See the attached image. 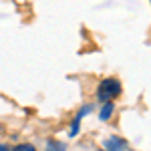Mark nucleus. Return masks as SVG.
Listing matches in <instances>:
<instances>
[{
  "mask_svg": "<svg viewBox=\"0 0 151 151\" xmlns=\"http://www.w3.org/2000/svg\"><path fill=\"white\" fill-rule=\"evenodd\" d=\"M119 95H121V83L117 81V79H105V81H101L99 87H97V97H99V101H103V103L113 101Z\"/></svg>",
  "mask_w": 151,
  "mask_h": 151,
  "instance_id": "1",
  "label": "nucleus"
},
{
  "mask_svg": "<svg viewBox=\"0 0 151 151\" xmlns=\"http://www.w3.org/2000/svg\"><path fill=\"white\" fill-rule=\"evenodd\" d=\"M103 149L105 151H125L127 149V143L119 137H107L103 141Z\"/></svg>",
  "mask_w": 151,
  "mask_h": 151,
  "instance_id": "2",
  "label": "nucleus"
},
{
  "mask_svg": "<svg viewBox=\"0 0 151 151\" xmlns=\"http://www.w3.org/2000/svg\"><path fill=\"white\" fill-rule=\"evenodd\" d=\"M113 111H115V105H113V101L105 103L103 107H101V113H99V119H101V121H109V119L113 117Z\"/></svg>",
  "mask_w": 151,
  "mask_h": 151,
  "instance_id": "3",
  "label": "nucleus"
},
{
  "mask_svg": "<svg viewBox=\"0 0 151 151\" xmlns=\"http://www.w3.org/2000/svg\"><path fill=\"white\" fill-rule=\"evenodd\" d=\"M45 151H67V147H65L63 143H58L57 139H47Z\"/></svg>",
  "mask_w": 151,
  "mask_h": 151,
  "instance_id": "4",
  "label": "nucleus"
},
{
  "mask_svg": "<svg viewBox=\"0 0 151 151\" xmlns=\"http://www.w3.org/2000/svg\"><path fill=\"white\" fill-rule=\"evenodd\" d=\"M10 151H36V147L32 143H18V145H14Z\"/></svg>",
  "mask_w": 151,
  "mask_h": 151,
  "instance_id": "5",
  "label": "nucleus"
},
{
  "mask_svg": "<svg viewBox=\"0 0 151 151\" xmlns=\"http://www.w3.org/2000/svg\"><path fill=\"white\" fill-rule=\"evenodd\" d=\"M91 109H93L91 105H83V107H81V111H79V115H77V119L81 121V119H83L85 115H87V113H91Z\"/></svg>",
  "mask_w": 151,
  "mask_h": 151,
  "instance_id": "6",
  "label": "nucleus"
},
{
  "mask_svg": "<svg viewBox=\"0 0 151 151\" xmlns=\"http://www.w3.org/2000/svg\"><path fill=\"white\" fill-rule=\"evenodd\" d=\"M0 151H10V147H6V145H0Z\"/></svg>",
  "mask_w": 151,
  "mask_h": 151,
  "instance_id": "7",
  "label": "nucleus"
},
{
  "mask_svg": "<svg viewBox=\"0 0 151 151\" xmlns=\"http://www.w3.org/2000/svg\"><path fill=\"white\" fill-rule=\"evenodd\" d=\"M99 151H105V149H99Z\"/></svg>",
  "mask_w": 151,
  "mask_h": 151,
  "instance_id": "8",
  "label": "nucleus"
}]
</instances>
